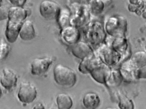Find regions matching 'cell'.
I'll list each match as a JSON object with an SVG mask.
<instances>
[{
  "mask_svg": "<svg viewBox=\"0 0 146 109\" xmlns=\"http://www.w3.org/2000/svg\"><path fill=\"white\" fill-rule=\"evenodd\" d=\"M53 75L56 84L63 87H74L77 80L75 72L69 67L60 64L54 67Z\"/></svg>",
  "mask_w": 146,
  "mask_h": 109,
  "instance_id": "1",
  "label": "cell"
},
{
  "mask_svg": "<svg viewBox=\"0 0 146 109\" xmlns=\"http://www.w3.org/2000/svg\"><path fill=\"white\" fill-rule=\"evenodd\" d=\"M36 87L29 82H23L20 85L17 93L19 101L24 104L33 102L37 96Z\"/></svg>",
  "mask_w": 146,
  "mask_h": 109,
  "instance_id": "2",
  "label": "cell"
},
{
  "mask_svg": "<svg viewBox=\"0 0 146 109\" xmlns=\"http://www.w3.org/2000/svg\"><path fill=\"white\" fill-rule=\"evenodd\" d=\"M39 9L41 15L49 20L58 18L60 12L58 4L55 2L48 0L42 2Z\"/></svg>",
  "mask_w": 146,
  "mask_h": 109,
  "instance_id": "3",
  "label": "cell"
},
{
  "mask_svg": "<svg viewBox=\"0 0 146 109\" xmlns=\"http://www.w3.org/2000/svg\"><path fill=\"white\" fill-rule=\"evenodd\" d=\"M53 63L50 57L35 58L31 64V72L34 76H41L47 72Z\"/></svg>",
  "mask_w": 146,
  "mask_h": 109,
  "instance_id": "4",
  "label": "cell"
},
{
  "mask_svg": "<svg viewBox=\"0 0 146 109\" xmlns=\"http://www.w3.org/2000/svg\"><path fill=\"white\" fill-rule=\"evenodd\" d=\"M1 84L3 87L10 90L16 87L18 81V77L14 71L7 68L3 69L0 77Z\"/></svg>",
  "mask_w": 146,
  "mask_h": 109,
  "instance_id": "5",
  "label": "cell"
},
{
  "mask_svg": "<svg viewBox=\"0 0 146 109\" xmlns=\"http://www.w3.org/2000/svg\"><path fill=\"white\" fill-rule=\"evenodd\" d=\"M23 23H17L8 20L5 34L6 38L10 43H14L19 35Z\"/></svg>",
  "mask_w": 146,
  "mask_h": 109,
  "instance_id": "6",
  "label": "cell"
},
{
  "mask_svg": "<svg viewBox=\"0 0 146 109\" xmlns=\"http://www.w3.org/2000/svg\"><path fill=\"white\" fill-rule=\"evenodd\" d=\"M109 69L107 66L98 64L90 72L92 77L95 81L99 83H104L109 77Z\"/></svg>",
  "mask_w": 146,
  "mask_h": 109,
  "instance_id": "7",
  "label": "cell"
},
{
  "mask_svg": "<svg viewBox=\"0 0 146 109\" xmlns=\"http://www.w3.org/2000/svg\"><path fill=\"white\" fill-rule=\"evenodd\" d=\"M72 53L76 57L83 59L89 56L92 52L90 46L83 42H77L74 44L71 48Z\"/></svg>",
  "mask_w": 146,
  "mask_h": 109,
  "instance_id": "8",
  "label": "cell"
},
{
  "mask_svg": "<svg viewBox=\"0 0 146 109\" xmlns=\"http://www.w3.org/2000/svg\"><path fill=\"white\" fill-rule=\"evenodd\" d=\"M61 35L66 42L73 45L78 42L80 36L79 30L74 26H70L62 29Z\"/></svg>",
  "mask_w": 146,
  "mask_h": 109,
  "instance_id": "9",
  "label": "cell"
},
{
  "mask_svg": "<svg viewBox=\"0 0 146 109\" xmlns=\"http://www.w3.org/2000/svg\"><path fill=\"white\" fill-rule=\"evenodd\" d=\"M28 15L27 11L23 7H11L9 10L8 20L17 23H23Z\"/></svg>",
  "mask_w": 146,
  "mask_h": 109,
  "instance_id": "10",
  "label": "cell"
},
{
  "mask_svg": "<svg viewBox=\"0 0 146 109\" xmlns=\"http://www.w3.org/2000/svg\"><path fill=\"white\" fill-rule=\"evenodd\" d=\"M36 32L33 24L30 20H26L22 24L19 36L23 40L29 41L35 38Z\"/></svg>",
  "mask_w": 146,
  "mask_h": 109,
  "instance_id": "11",
  "label": "cell"
},
{
  "mask_svg": "<svg viewBox=\"0 0 146 109\" xmlns=\"http://www.w3.org/2000/svg\"><path fill=\"white\" fill-rule=\"evenodd\" d=\"M82 102L86 108L95 109L100 104V97L96 93L90 92L84 95L83 98Z\"/></svg>",
  "mask_w": 146,
  "mask_h": 109,
  "instance_id": "12",
  "label": "cell"
},
{
  "mask_svg": "<svg viewBox=\"0 0 146 109\" xmlns=\"http://www.w3.org/2000/svg\"><path fill=\"white\" fill-rule=\"evenodd\" d=\"M56 102L58 109H71L73 106L72 99L69 95L64 93L58 95Z\"/></svg>",
  "mask_w": 146,
  "mask_h": 109,
  "instance_id": "13",
  "label": "cell"
},
{
  "mask_svg": "<svg viewBox=\"0 0 146 109\" xmlns=\"http://www.w3.org/2000/svg\"><path fill=\"white\" fill-rule=\"evenodd\" d=\"M131 65L133 68L138 69L146 65V52L140 51L136 52L133 55Z\"/></svg>",
  "mask_w": 146,
  "mask_h": 109,
  "instance_id": "14",
  "label": "cell"
},
{
  "mask_svg": "<svg viewBox=\"0 0 146 109\" xmlns=\"http://www.w3.org/2000/svg\"><path fill=\"white\" fill-rule=\"evenodd\" d=\"M118 107L120 109H134V104L128 97L123 96L119 97Z\"/></svg>",
  "mask_w": 146,
  "mask_h": 109,
  "instance_id": "15",
  "label": "cell"
},
{
  "mask_svg": "<svg viewBox=\"0 0 146 109\" xmlns=\"http://www.w3.org/2000/svg\"><path fill=\"white\" fill-rule=\"evenodd\" d=\"M9 46L3 40L1 41L0 46V58L1 60H3L7 57L10 52Z\"/></svg>",
  "mask_w": 146,
  "mask_h": 109,
  "instance_id": "16",
  "label": "cell"
},
{
  "mask_svg": "<svg viewBox=\"0 0 146 109\" xmlns=\"http://www.w3.org/2000/svg\"><path fill=\"white\" fill-rule=\"evenodd\" d=\"M135 77L138 79H146V65L137 69Z\"/></svg>",
  "mask_w": 146,
  "mask_h": 109,
  "instance_id": "17",
  "label": "cell"
},
{
  "mask_svg": "<svg viewBox=\"0 0 146 109\" xmlns=\"http://www.w3.org/2000/svg\"><path fill=\"white\" fill-rule=\"evenodd\" d=\"M10 8V7H9L7 6H1V9H0L1 20H4L8 18Z\"/></svg>",
  "mask_w": 146,
  "mask_h": 109,
  "instance_id": "18",
  "label": "cell"
},
{
  "mask_svg": "<svg viewBox=\"0 0 146 109\" xmlns=\"http://www.w3.org/2000/svg\"><path fill=\"white\" fill-rule=\"evenodd\" d=\"M9 1L15 6L20 7H23L27 1L26 0H10Z\"/></svg>",
  "mask_w": 146,
  "mask_h": 109,
  "instance_id": "19",
  "label": "cell"
},
{
  "mask_svg": "<svg viewBox=\"0 0 146 109\" xmlns=\"http://www.w3.org/2000/svg\"><path fill=\"white\" fill-rule=\"evenodd\" d=\"M33 109H45L44 105L41 103H39L35 104Z\"/></svg>",
  "mask_w": 146,
  "mask_h": 109,
  "instance_id": "20",
  "label": "cell"
},
{
  "mask_svg": "<svg viewBox=\"0 0 146 109\" xmlns=\"http://www.w3.org/2000/svg\"><path fill=\"white\" fill-rule=\"evenodd\" d=\"M104 109H117L116 108H114V107H108L107 108H105Z\"/></svg>",
  "mask_w": 146,
  "mask_h": 109,
  "instance_id": "21",
  "label": "cell"
},
{
  "mask_svg": "<svg viewBox=\"0 0 146 109\" xmlns=\"http://www.w3.org/2000/svg\"><path fill=\"white\" fill-rule=\"evenodd\" d=\"M58 109V108H52V109Z\"/></svg>",
  "mask_w": 146,
  "mask_h": 109,
  "instance_id": "22",
  "label": "cell"
},
{
  "mask_svg": "<svg viewBox=\"0 0 146 109\" xmlns=\"http://www.w3.org/2000/svg\"></svg>",
  "mask_w": 146,
  "mask_h": 109,
  "instance_id": "23",
  "label": "cell"
}]
</instances>
